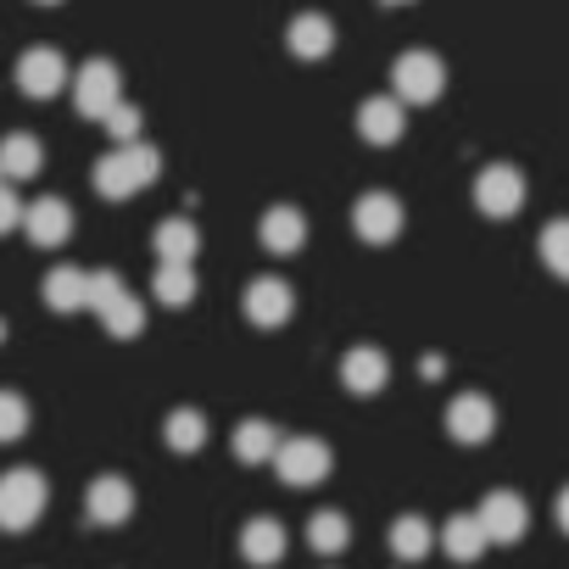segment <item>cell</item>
<instances>
[{"label":"cell","instance_id":"7402d4cb","mask_svg":"<svg viewBox=\"0 0 569 569\" xmlns=\"http://www.w3.org/2000/svg\"><path fill=\"white\" fill-rule=\"evenodd\" d=\"M201 251V234L190 218H162L157 223V262H196Z\"/></svg>","mask_w":569,"mask_h":569},{"label":"cell","instance_id":"e575fe53","mask_svg":"<svg viewBox=\"0 0 569 569\" xmlns=\"http://www.w3.org/2000/svg\"><path fill=\"white\" fill-rule=\"evenodd\" d=\"M40 7H57V0H40Z\"/></svg>","mask_w":569,"mask_h":569},{"label":"cell","instance_id":"30bf717a","mask_svg":"<svg viewBox=\"0 0 569 569\" xmlns=\"http://www.w3.org/2000/svg\"><path fill=\"white\" fill-rule=\"evenodd\" d=\"M475 525L486 530V541H519V536L530 530V508H525L519 491H491V497L480 502Z\"/></svg>","mask_w":569,"mask_h":569},{"label":"cell","instance_id":"6da1fadb","mask_svg":"<svg viewBox=\"0 0 569 569\" xmlns=\"http://www.w3.org/2000/svg\"><path fill=\"white\" fill-rule=\"evenodd\" d=\"M157 173H162L157 146L134 140V146H118V151H107V157L96 162V190H101L107 201H129V196H140L146 184H157Z\"/></svg>","mask_w":569,"mask_h":569},{"label":"cell","instance_id":"9a60e30c","mask_svg":"<svg viewBox=\"0 0 569 569\" xmlns=\"http://www.w3.org/2000/svg\"><path fill=\"white\" fill-rule=\"evenodd\" d=\"M23 229L34 246H62L73 234V207L62 196H40L34 207H23Z\"/></svg>","mask_w":569,"mask_h":569},{"label":"cell","instance_id":"d6986e66","mask_svg":"<svg viewBox=\"0 0 569 569\" xmlns=\"http://www.w3.org/2000/svg\"><path fill=\"white\" fill-rule=\"evenodd\" d=\"M240 558L257 563V569L279 563V558H284V525H279V519H246V530H240Z\"/></svg>","mask_w":569,"mask_h":569},{"label":"cell","instance_id":"ac0fdd59","mask_svg":"<svg viewBox=\"0 0 569 569\" xmlns=\"http://www.w3.org/2000/svg\"><path fill=\"white\" fill-rule=\"evenodd\" d=\"M341 380H347L352 397H375V391L391 380V363H386L380 347H352V352L341 358Z\"/></svg>","mask_w":569,"mask_h":569},{"label":"cell","instance_id":"277c9868","mask_svg":"<svg viewBox=\"0 0 569 569\" xmlns=\"http://www.w3.org/2000/svg\"><path fill=\"white\" fill-rule=\"evenodd\" d=\"M441 90H447V68L436 51H402L391 62V96L402 107H430Z\"/></svg>","mask_w":569,"mask_h":569},{"label":"cell","instance_id":"4dcf8cb0","mask_svg":"<svg viewBox=\"0 0 569 569\" xmlns=\"http://www.w3.org/2000/svg\"><path fill=\"white\" fill-rule=\"evenodd\" d=\"M101 123H107V134H112L118 146H134V140H140V107H123V101H118Z\"/></svg>","mask_w":569,"mask_h":569},{"label":"cell","instance_id":"4316f807","mask_svg":"<svg viewBox=\"0 0 569 569\" xmlns=\"http://www.w3.org/2000/svg\"><path fill=\"white\" fill-rule=\"evenodd\" d=\"M162 436H168L173 452H201V441H207V419H201L196 408H173V413L162 419Z\"/></svg>","mask_w":569,"mask_h":569},{"label":"cell","instance_id":"f1b7e54d","mask_svg":"<svg viewBox=\"0 0 569 569\" xmlns=\"http://www.w3.org/2000/svg\"><path fill=\"white\" fill-rule=\"evenodd\" d=\"M541 262H547L558 279H569V218H552V223L541 229Z\"/></svg>","mask_w":569,"mask_h":569},{"label":"cell","instance_id":"8992f818","mask_svg":"<svg viewBox=\"0 0 569 569\" xmlns=\"http://www.w3.org/2000/svg\"><path fill=\"white\" fill-rule=\"evenodd\" d=\"M475 207H480L486 218H513V212L525 207V173L508 168V162L480 168V173H475Z\"/></svg>","mask_w":569,"mask_h":569},{"label":"cell","instance_id":"9c48e42d","mask_svg":"<svg viewBox=\"0 0 569 569\" xmlns=\"http://www.w3.org/2000/svg\"><path fill=\"white\" fill-rule=\"evenodd\" d=\"M352 229H358L369 246L397 240V234H402V201H397V196H386V190L358 196V207H352Z\"/></svg>","mask_w":569,"mask_h":569},{"label":"cell","instance_id":"f546056e","mask_svg":"<svg viewBox=\"0 0 569 569\" xmlns=\"http://www.w3.org/2000/svg\"><path fill=\"white\" fill-rule=\"evenodd\" d=\"M29 430V402L18 391H0V441H18Z\"/></svg>","mask_w":569,"mask_h":569},{"label":"cell","instance_id":"5b68a950","mask_svg":"<svg viewBox=\"0 0 569 569\" xmlns=\"http://www.w3.org/2000/svg\"><path fill=\"white\" fill-rule=\"evenodd\" d=\"M330 463H336V458H330V447H325L319 436H291V441H279V447H273V469H279V480H284V486H297V491H302V486H319V480L330 475Z\"/></svg>","mask_w":569,"mask_h":569},{"label":"cell","instance_id":"3957f363","mask_svg":"<svg viewBox=\"0 0 569 569\" xmlns=\"http://www.w3.org/2000/svg\"><path fill=\"white\" fill-rule=\"evenodd\" d=\"M51 502V486L40 469H7L0 475V530H29Z\"/></svg>","mask_w":569,"mask_h":569},{"label":"cell","instance_id":"ba28073f","mask_svg":"<svg viewBox=\"0 0 569 569\" xmlns=\"http://www.w3.org/2000/svg\"><path fill=\"white\" fill-rule=\"evenodd\" d=\"M291 308H297V291H291L284 279L262 273V279L246 284V319H251L257 330H279L284 319H291Z\"/></svg>","mask_w":569,"mask_h":569},{"label":"cell","instance_id":"603a6c76","mask_svg":"<svg viewBox=\"0 0 569 569\" xmlns=\"http://www.w3.org/2000/svg\"><path fill=\"white\" fill-rule=\"evenodd\" d=\"M441 547H447V558H458V563H475L491 541H486V530L475 525V513H452L447 525H441Z\"/></svg>","mask_w":569,"mask_h":569},{"label":"cell","instance_id":"5bb4252c","mask_svg":"<svg viewBox=\"0 0 569 569\" xmlns=\"http://www.w3.org/2000/svg\"><path fill=\"white\" fill-rule=\"evenodd\" d=\"M402 129H408V112H402L397 96H375V101L358 107V134H363L369 146H397Z\"/></svg>","mask_w":569,"mask_h":569},{"label":"cell","instance_id":"1f68e13d","mask_svg":"<svg viewBox=\"0 0 569 569\" xmlns=\"http://www.w3.org/2000/svg\"><path fill=\"white\" fill-rule=\"evenodd\" d=\"M18 223H23V201L12 196V184H0V234L18 229Z\"/></svg>","mask_w":569,"mask_h":569},{"label":"cell","instance_id":"484cf974","mask_svg":"<svg viewBox=\"0 0 569 569\" xmlns=\"http://www.w3.org/2000/svg\"><path fill=\"white\" fill-rule=\"evenodd\" d=\"M273 447H279V436H273L268 419H246V425H234V458H240V463H268Z\"/></svg>","mask_w":569,"mask_h":569},{"label":"cell","instance_id":"83f0119b","mask_svg":"<svg viewBox=\"0 0 569 569\" xmlns=\"http://www.w3.org/2000/svg\"><path fill=\"white\" fill-rule=\"evenodd\" d=\"M347 541H352V525H347V513L325 508V513H313V519H308V547H319V552H341Z\"/></svg>","mask_w":569,"mask_h":569},{"label":"cell","instance_id":"e0dca14e","mask_svg":"<svg viewBox=\"0 0 569 569\" xmlns=\"http://www.w3.org/2000/svg\"><path fill=\"white\" fill-rule=\"evenodd\" d=\"M284 46H291V57H302V62H325L336 51V29H330L325 12H302V18H291V29H284Z\"/></svg>","mask_w":569,"mask_h":569},{"label":"cell","instance_id":"7a4b0ae2","mask_svg":"<svg viewBox=\"0 0 569 569\" xmlns=\"http://www.w3.org/2000/svg\"><path fill=\"white\" fill-rule=\"evenodd\" d=\"M90 313H101V325L118 336V341H134L146 330V308L129 284L112 273V268H96L90 273Z\"/></svg>","mask_w":569,"mask_h":569},{"label":"cell","instance_id":"8fae6325","mask_svg":"<svg viewBox=\"0 0 569 569\" xmlns=\"http://www.w3.org/2000/svg\"><path fill=\"white\" fill-rule=\"evenodd\" d=\"M62 84H68V62H62V51H51V46L23 51V62H18V90H23V96L51 101Z\"/></svg>","mask_w":569,"mask_h":569},{"label":"cell","instance_id":"836d02e7","mask_svg":"<svg viewBox=\"0 0 569 569\" xmlns=\"http://www.w3.org/2000/svg\"><path fill=\"white\" fill-rule=\"evenodd\" d=\"M386 7H408V0H386Z\"/></svg>","mask_w":569,"mask_h":569},{"label":"cell","instance_id":"cb8c5ba5","mask_svg":"<svg viewBox=\"0 0 569 569\" xmlns=\"http://www.w3.org/2000/svg\"><path fill=\"white\" fill-rule=\"evenodd\" d=\"M151 291H157L162 308H190L196 302V268L190 262H157Z\"/></svg>","mask_w":569,"mask_h":569},{"label":"cell","instance_id":"44dd1931","mask_svg":"<svg viewBox=\"0 0 569 569\" xmlns=\"http://www.w3.org/2000/svg\"><path fill=\"white\" fill-rule=\"evenodd\" d=\"M46 162V146L34 134H7L0 140V179H34Z\"/></svg>","mask_w":569,"mask_h":569},{"label":"cell","instance_id":"d4e9b609","mask_svg":"<svg viewBox=\"0 0 569 569\" xmlns=\"http://www.w3.org/2000/svg\"><path fill=\"white\" fill-rule=\"evenodd\" d=\"M430 547H436V530H430V519H419V513H402V519L391 525V552H397V558L419 563Z\"/></svg>","mask_w":569,"mask_h":569},{"label":"cell","instance_id":"7c38bea8","mask_svg":"<svg viewBox=\"0 0 569 569\" xmlns=\"http://www.w3.org/2000/svg\"><path fill=\"white\" fill-rule=\"evenodd\" d=\"M447 430H452V441L480 447V441L497 430V408H491L480 391H463V397H452V408H447Z\"/></svg>","mask_w":569,"mask_h":569},{"label":"cell","instance_id":"2e32d148","mask_svg":"<svg viewBox=\"0 0 569 569\" xmlns=\"http://www.w3.org/2000/svg\"><path fill=\"white\" fill-rule=\"evenodd\" d=\"M257 240H262L268 251H279V257H291V251L308 246V218H302L297 207H268L262 223H257Z\"/></svg>","mask_w":569,"mask_h":569},{"label":"cell","instance_id":"52a82bcc","mask_svg":"<svg viewBox=\"0 0 569 569\" xmlns=\"http://www.w3.org/2000/svg\"><path fill=\"white\" fill-rule=\"evenodd\" d=\"M118 101H123L118 68H112V62H84L79 79H73V107H79L84 118H107Z\"/></svg>","mask_w":569,"mask_h":569},{"label":"cell","instance_id":"ffe728a7","mask_svg":"<svg viewBox=\"0 0 569 569\" xmlns=\"http://www.w3.org/2000/svg\"><path fill=\"white\" fill-rule=\"evenodd\" d=\"M46 302H51L57 313L90 308V268H51V273H46Z\"/></svg>","mask_w":569,"mask_h":569},{"label":"cell","instance_id":"d6a6232c","mask_svg":"<svg viewBox=\"0 0 569 569\" xmlns=\"http://www.w3.org/2000/svg\"><path fill=\"white\" fill-rule=\"evenodd\" d=\"M558 525H563V530H569V486H563V491H558Z\"/></svg>","mask_w":569,"mask_h":569},{"label":"cell","instance_id":"4fadbf2b","mask_svg":"<svg viewBox=\"0 0 569 569\" xmlns=\"http://www.w3.org/2000/svg\"><path fill=\"white\" fill-rule=\"evenodd\" d=\"M84 513H90V525H129V513H134V486H129L123 475H101V480L84 491Z\"/></svg>","mask_w":569,"mask_h":569}]
</instances>
